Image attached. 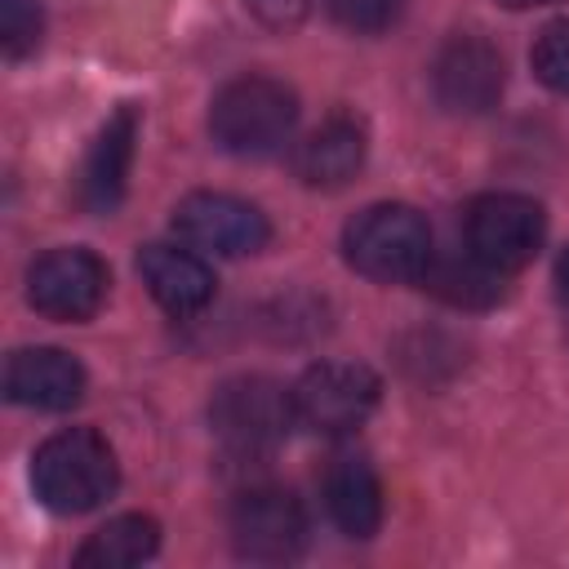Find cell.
Instances as JSON below:
<instances>
[{
	"label": "cell",
	"mask_w": 569,
	"mask_h": 569,
	"mask_svg": "<svg viewBox=\"0 0 569 569\" xmlns=\"http://www.w3.org/2000/svg\"><path fill=\"white\" fill-rule=\"evenodd\" d=\"M116 480H120L116 453L93 427L53 431L31 453V489L58 516H80L102 507L116 493Z\"/></svg>",
	"instance_id": "1"
},
{
	"label": "cell",
	"mask_w": 569,
	"mask_h": 569,
	"mask_svg": "<svg viewBox=\"0 0 569 569\" xmlns=\"http://www.w3.org/2000/svg\"><path fill=\"white\" fill-rule=\"evenodd\" d=\"M298 124V98L271 76H236L213 93L209 133L231 156H276Z\"/></svg>",
	"instance_id": "2"
},
{
	"label": "cell",
	"mask_w": 569,
	"mask_h": 569,
	"mask_svg": "<svg viewBox=\"0 0 569 569\" xmlns=\"http://www.w3.org/2000/svg\"><path fill=\"white\" fill-rule=\"evenodd\" d=\"M342 253L347 262L378 280V284H405L418 280L436 253L431 244V227L413 204H369L365 213H356L342 231Z\"/></svg>",
	"instance_id": "3"
},
{
	"label": "cell",
	"mask_w": 569,
	"mask_h": 569,
	"mask_svg": "<svg viewBox=\"0 0 569 569\" xmlns=\"http://www.w3.org/2000/svg\"><path fill=\"white\" fill-rule=\"evenodd\" d=\"M298 409H293V387L284 391L276 378L262 373H240L227 378L213 400H209V427L213 436L236 449V453H271L276 445H284V436L293 431Z\"/></svg>",
	"instance_id": "4"
},
{
	"label": "cell",
	"mask_w": 569,
	"mask_h": 569,
	"mask_svg": "<svg viewBox=\"0 0 569 569\" xmlns=\"http://www.w3.org/2000/svg\"><path fill=\"white\" fill-rule=\"evenodd\" d=\"M462 236L467 249L489 262L493 271H520L533 262V253L542 249L547 236V213L538 200L520 196V191H489L476 196L462 213Z\"/></svg>",
	"instance_id": "5"
},
{
	"label": "cell",
	"mask_w": 569,
	"mask_h": 569,
	"mask_svg": "<svg viewBox=\"0 0 569 569\" xmlns=\"http://www.w3.org/2000/svg\"><path fill=\"white\" fill-rule=\"evenodd\" d=\"M378 373L356 360H320L293 382V409L298 422L320 436H347L356 431L373 405H378Z\"/></svg>",
	"instance_id": "6"
},
{
	"label": "cell",
	"mask_w": 569,
	"mask_h": 569,
	"mask_svg": "<svg viewBox=\"0 0 569 569\" xmlns=\"http://www.w3.org/2000/svg\"><path fill=\"white\" fill-rule=\"evenodd\" d=\"M231 542L236 556L258 565H280L307 547V511L289 489L253 485L231 502Z\"/></svg>",
	"instance_id": "7"
},
{
	"label": "cell",
	"mask_w": 569,
	"mask_h": 569,
	"mask_svg": "<svg viewBox=\"0 0 569 569\" xmlns=\"http://www.w3.org/2000/svg\"><path fill=\"white\" fill-rule=\"evenodd\" d=\"M173 231L204 249V253H222V258H244L267 249L271 240V222L258 204L227 196V191H191L178 200L173 209Z\"/></svg>",
	"instance_id": "8"
},
{
	"label": "cell",
	"mask_w": 569,
	"mask_h": 569,
	"mask_svg": "<svg viewBox=\"0 0 569 569\" xmlns=\"http://www.w3.org/2000/svg\"><path fill=\"white\" fill-rule=\"evenodd\" d=\"M107 262L89 249H49L27 271V302L62 325L89 320L107 298Z\"/></svg>",
	"instance_id": "9"
},
{
	"label": "cell",
	"mask_w": 569,
	"mask_h": 569,
	"mask_svg": "<svg viewBox=\"0 0 569 569\" xmlns=\"http://www.w3.org/2000/svg\"><path fill=\"white\" fill-rule=\"evenodd\" d=\"M431 84H436L440 107H449L458 116H480L502 98L507 67H502V53L485 36L458 31L440 44L436 67H431Z\"/></svg>",
	"instance_id": "10"
},
{
	"label": "cell",
	"mask_w": 569,
	"mask_h": 569,
	"mask_svg": "<svg viewBox=\"0 0 569 569\" xmlns=\"http://www.w3.org/2000/svg\"><path fill=\"white\" fill-rule=\"evenodd\" d=\"M365 151H369V129L360 116L351 111H333L325 116L293 151V173L307 182V187H320V191H333V187H347L360 164H365Z\"/></svg>",
	"instance_id": "11"
},
{
	"label": "cell",
	"mask_w": 569,
	"mask_h": 569,
	"mask_svg": "<svg viewBox=\"0 0 569 569\" xmlns=\"http://www.w3.org/2000/svg\"><path fill=\"white\" fill-rule=\"evenodd\" d=\"M133 142H138V107L124 102L89 142L84 164H80V204L89 213H111L124 200L129 164H133Z\"/></svg>",
	"instance_id": "12"
},
{
	"label": "cell",
	"mask_w": 569,
	"mask_h": 569,
	"mask_svg": "<svg viewBox=\"0 0 569 569\" xmlns=\"http://www.w3.org/2000/svg\"><path fill=\"white\" fill-rule=\"evenodd\" d=\"M4 396L27 409H71L84 396V369L62 347H18L4 365Z\"/></svg>",
	"instance_id": "13"
},
{
	"label": "cell",
	"mask_w": 569,
	"mask_h": 569,
	"mask_svg": "<svg viewBox=\"0 0 569 569\" xmlns=\"http://www.w3.org/2000/svg\"><path fill=\"white\" fill-rule=\"evenodd\" d=\"M138 276L151 289V298L169 311V316H196L209 307L213 298V267L178 244H147L138 253Z\"/></svg>",
	"instance_id": "14"
},
{
	"label": "cell",
	"mask_w": 569,
	"mask_h": 569,
	"mask_svg": "<svg viewBox=\"0 0 569 569\" xmlns=\"http://www.w3.org/2000/svg\"><path fill=\"white\" fill-rule=\"evenodd\" d=\"M329 520L347 538H373L382 525V480L365 453H338L325 471Z\"/></svg>",
	"instance_id": "15"
},
{
	"label": "cell",
	"mask_w": 569,
	"mask_h": 569,
	"mask_svg": "<svg viewBox=\"0 0 569 569\" xmlns=\"http://www.w3.org/2000/svg\"><path fill=\"white\" fill-rule=\"evenodd\" d=\"M418 280H422V289H431L449 307H467V311L493 307L502 298V271L480 262L471 249H462V253H431V262H427V271Z\"/></svg>",
	"instance_id": "16"
},
{
	"label": "cell",
	"mask_w": 569,
	"mask_h": 569,
	"mask_svg": "<svg viewBox=\"0 0 569 569\" xmlns=\"http://www.w3.org/2000/svg\"><path fill=\"white\" fill-rule=\"evenodd\" d=\"M160 551V525L151 516H116L107 520L102 529H93L84 538V547L76 551V565L80 569H129V565H142Z\"/></svg>",
	"instance_id": "17"
},
{
	"label": "cell",
	"mask_w": 569,
	"mask_h": 569,
	"mask_svg": "<svg viewBox=\"0 0 569 569\" xmlns=\"http://www.w3.org/2000/svg\"><path fill=\"white\" fill-rule=\"evenodd\" d=\"M529 62H533V76L547 89L569 93V18H560V22H551V27L538 31Z\"/></svg>",
	"instance_id": "18"
},
{
	"label": "cell",
	"mask_w": 569,
	"mask_h": 569,
	"mask_svg": "<svg viewBox=\"0 0 569 569\" xmlns=\"http://www.w3.org/2000/svg\"><path fill=\"white\" fill-rule=\"evenodd\" d=\"M325 9L338 27H347L356 36H378L400 22L405 0H325Z\"/></svg>",
	"instance_id": "19"
},
{
	"label": "cell",
	"mask_w": 569,
	"mask_h": 569,
	"mask_svg": "<svg viewBox=\"0 0 569 569\" xmlns=\"http://www.w3.org/2000/svg\"><path fill=\"white\" fill-rule=\"evenodd\" d=\"M44 18L36 0H0V49L4 58H22L40 44Z\"/></svg>",
	"instance_id": "20"
},
{
	"label": "cell",
	"mask_w": 569,
	"mask_h": 569,
	"mask_svg": "<svg viewBox=\"0 0 569 569\" xmlns=\"http://www.w3.org/2000/svg\"><path fill=\"white\" fill-rule=\"evenodd\" d=\"M244 4L253 9V18H258L262 27L289 31V27H298V22L307 18V4H311V0H244Z\"/></svg>",
	"instance_id": "21"
},
{
	"label": "cell",
	"mask_w": 569,
	"mask_h": 569,
	"mask_svg": "<svg viewBox=\"0 0 569 569\" xmlns=\"http://www.w3.org/2000/svg\"><path fill=\"white\" fill-rule=\"evenodd\" d=\"M556 289H560V298L569 302V249L556 258Z\"/></svg>",
	"instance_id": "22"
},
{
	"label": "cell",
	"mask_w": 569,
	"mask_h": 569,
	"mask_svg": "<svg viewBox=\"0 0 569 569\" xmlns=\"http://www.w3.org/2000/svg\"><path fill=\"white\" fill-rule=\"evenodd\" d=\"M507 9H538V4H556V0H498Z\"/></svg>",
	"instance_id": "23"
}]
</instances>
